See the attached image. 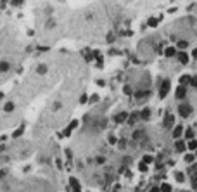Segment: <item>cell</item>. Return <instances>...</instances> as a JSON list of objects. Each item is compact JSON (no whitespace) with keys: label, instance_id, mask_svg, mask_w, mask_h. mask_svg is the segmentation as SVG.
I'll return each instance as SVG.
<instances>
[{"label":"cell","instance_id":"obj_8","mask_svg":"<svg viewBox=\"0 0 197 192\" xmlns=\"http://www.w3.org/2000/svg\"><path fill=\"white\" fill-rule=\"evenodd\" d=\"M181 137H185L187 140L195 139V132H194V128H187V130H183V135H181Z\"/></svg>","mask_w":197,"mask_h":192},{"label":"cell","instance_id":"obj_6","mask_svg":"<svg viewBox=\"0 0 197 192\" xmlns=\"http://www.w3.org/2000/svg\"><path fill=\"white\" fill-rule=\"evenodd\" d=\"M181 135H183V126L180 123H176V126H173V137L175 139H181Z\"/></svg>","mask_w":197,"mask_h":192},{"label":"cell","instance_id":"obj_12","mask_svg":"<svg viewBox=\"0 0 197 192\" xmlns=\"http://www.w3.org/2000/svg\"><path fill=\"white\" fill-rule=\"evenodd\" d=\"M126 119H128V112H119V114L114 118L116 123H126Z\"/></svg>","mask_w":197,"mask_h":192},{"label":"cell","instance_id":"obj_4","mask_svg":"<svg viewBox=\"0 0 197 192\" xmlns=\"http://www.w3.org/2000/svg\"><path fill=\"white\" fill-rule=\"evenodd\" d=\"M175 97L178 99V101H183V99L187 97V87H183V85H178V87H176Z\"/></svg>","mask_w":197,"mask_h":192},{"label":"cell","instance_id":"obj_17","mask_svg":"<svg viewBox=\"0 0 197 192\" xmlns=\"http://www.w3.org/2000/svg\"><path fill=\"white\" fill-rule=\"evenodd\" d=\"M152 161H154V158H152V156H150V154H145L142 163H145V165H147V163H152Z\"/></svg>","mask_w":197,"mask_h":192},{"label":"cell","instance_id":"obj_18","mask_svg":"<svg viewBox=\"0 0 197 192\" xmlns=\"http://www.w3.org/2000/svg\"><path fill=\"white\" fill-rule=\"evenodd\" d=\"M175 176H176V180H178V182H183V180H185V175H183L181 171H178V173H175Z\"/></svg>","mask_w":197,"mask_h":192},{"label":"cell","instance_id":"obj_26","mask_svg":"<svg viewBox=\"0 0 197 192\" xmlns=\"http://www.w3.org/2000/svg\"><path fill=\"white\" fill-rule=\"evenodd\" d=\"M180 192H187V190H180Z\"/></svg>","mask_w":197,"mask_h":192},{"label":"cell","instance_id":"obj_7","mask_svg":"<svg viewBox=\"0 0 197 192\" xmlns=\"http://www.w3.org/2000/svg\"><path fill=\"white\" fill-rule=\"evenodd\" d=\"M164 128H173V125H175V116H171V114H166L164 118Z\"/></svg>","mask_w":197,"mask_h":192},{"label":"cell","instance_id":"obj_15","mask_svg":"<svg viewBox=\"0 0 197 192\" xmlns=\"http://www.w3.org/2000/svg\"><path fill=\"white\" fill-rule=\"evenodd\" d=\"M159 190H161V192H171L173 189H171V185H170V183H161Z\"/></svg>","mask_w":197,"mask_h":192},{"label":"cell","instance_id":"obj_16","mask_svg":"<svg viewBox=\"0 0 197 192\" xmlns=\"http://www.w3.org/2000/svg\"><path fill=\"white\" fill-rule=\"evenodd\" d=\"M157 23H159V19H156V17H149L147 24H149L150 28H156V26H157Z\"/></svg>","mask_w":197,"mask_h":192},{"label":"cell","instance_id":"obj_23","mask_svg":"<svg viewBox=\"0 0 197 192\" xmlns=\"http://www.w3.org/2000/svg\"><path fill=\"white\" fill-rule=\"evenodd\" d=\"M149 192H161V190H159V187H152Z\"/></svg>","mask_w":197,"mask_h":192},{"label":"cell","instance_id":"obj_11","mask_svg":"<svg viewBox=\"0 0 197 192\" xmlns=\"http://www.w3.org/2000/svg\"><path fill=\"white\" fill-rule=\"evenodd\" d=\"M139 116L142 118L144 121H147V119L150 118V109H149V107H145V109H142V111L139 112Z\"/></svg>","mask_w":197,"mask_h":192},{"label":"cell","instance_id":"obj_24","mask_svg":"<svg viewBox=\"0 0 197 192\" xmlns=\"http://www.w3.org/2000/svg\"><path fill=\"white\" fill-rule=\"evenodd\" d=\"M192 183H197V173L194 176H192Z\"/></svg>","mask_w":197,"mask_h":192},{"label":"cell","instance_id":"obj_25","mask_svg":"<svg viewBox=\"0 0 197 192\" xmlns=\"http://www.w3.org/2000/svg\"><path fill=\"white\" fill-rule=\"evenodd\" d=\"M194 190H195V192H197V183H194Z\"/></svg>","mask_w":197,"mask_h":192},{"label":"cell","instance_id":"obj_10","mask_svg":"<svg viewBox=\"0 0 197 192\" xmlns=\"http://www.w3.org/2000/svg\"><path fill=\"white\" fill-rule=\"evenodd\" d=\"M190 80H192V76H190V75H181L178 81H180V85L187 87V85H190Z\"/></svg>","mask_w":197,"mask_h":192},{"label":"cell","instance_id":"obj_9","mask_svg":"<svg viewBox=\"0 0 197 192\" xmlns=\"http://www.w3.org/2000/svg\"><path fill=\"white\" fill-rule=\"evenodd\" d=\"M176 55V47H166L164 48V57H175Z\"/></svg>","mask_w":197,"mask_h":192},{"label":"cell","instance_id":"obj_14","mask_svg":"<svg viewBox=\"0 0 197 192\" xmlns=\"http://www.w3.org/2000/svg\"><path fill=\"white\" fill-rule=\"evenodd\" d=\"M187 149H188V151H195V149H197V140H195V139H190V140H188Z\"/></svg>","mask_w":197,"mask_h":192},{"label":"cell","instance_id":"obj_22","mask_svg":"<svg viewBox=\"0 0 197 192\" xmlns=\"http://www.w3.org/2000/svg\"><path fill=\"white\" fill-rule=\"evenodd\" d=\"M192 57L197 61V48H194V50H192Z\"/></svg>","mask_w":197,"mask_h":192},{"label":"cell","instance_id":"obj_5","mask_svg":"<svg viewBox=\"0 0 197 192\" xmlns=\"http://www.w3.org/2000/svg\"><path fill=\"white\" fill-rule=\"evenodd\" d=\"M175 151L178 152V154L185 152V151H187V144H185L181 139H176V140H175Z\"/></svg>","mask_w":197,"mask_h":192},{"label":"cell","instance_id":"obj_20","mask_svg":"<svg viewBox=\"0 0 197 192\" xmlns=\"http://www.w3.org/2000/svg\"><path fill=\"white\" fill-rule=\"evenodd\" d=\"M194 161V154H185V163H192Z\"/></svg>","mask_w":197,"mask_h":192},{"label":"cell","instance_id":"obj_19","mask_svg":"<svg viewBox=\"0 0 197 192\" xmlns=\"http://www.w3.org/2000/svg\"><path fill=\"white\" fill-rule=\"evenodd\" d=\"M190 87L197 88V76H192V80H190Z\"/></svg>","mask_w":197,"mask_h":192},{"label":"cell","instance_id":"obj_13","mask_svg":"<svg viewBox=\"0 0 197 192\" xmlns=\"http://www.w3.org/2000/svg\"><path fill=\"white\" fill-rule=\"evenodd\" d=\"M188 45H190V43L187 42V40H178V42H176V50H185Z\"/></svg>","mask_w":197,"mask_h":192},{"label":"cell","instance_id":"obj_21","mask_svg":"<svg viewBox=\"0 0 197 192\" xmlns=\"http://www.w3.org/2000/svg\"><path fill=\"white\" fill-rule=\"evenodd\" d=\"M139 170H140V171H147V170H149V166L145 165V163H140V166H139Z\"/></svg>","mask_w":197,"mask_h":192},{"label":"cell","instance_id":"obj_27","mask_svg":"<svg viewBox=\"0 0 197 192\" xmlns=\"http://www.w3.org/2000/svg\"><path fill=\"white\" fill-rule=\"evenodd\" d=\"M195 154H197V149H195Z\"/></svg>","mask_w":197,"mask_h":192},{"label":"cell","instance_id":"obj_1","mask_svg":"<svg viewBox=\"0 0 197 192\" xmlns=\"http://www.w3.org/2000/svg\"><path fill=\"white\" fill-rule=\"evenodd\" d=\"M192 112H194L192 104H180V106H178V114H180L181 118H188Z\"/></svg>","mask_w":197,"mask_h":192},{"label":"cell","instance_id":"obj_3","mask_svg":"<svg viewBox=\"0 0 197 192\" xmlns=\"http://www.w3.org/2000/svg\"><path fill=\"white\" fill-rule=\"evenodd\" d=\"M170 90H171L170 80H163V83L159 85V97H161V99H164V97L170 94Z\"/></svg>","mask_w":197,"mask_h":192},{"label":"cell","instance_id":"obj_2","mask_svg":"<svg viewBox=\"0 0 197 192\" xmlns=\"http://www.w3.org/2000/svg\"><path fill=\"white\" fill-rule=\"evenodd\" d=\"M176 61L181 64V66H185V64L190 62V54H187L185 50H176Z\"/></svg>","mask_w":197,"mask_h":192}]
</instances>
